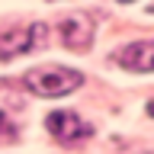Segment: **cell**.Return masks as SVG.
<instances>
[{
    "mask_svg": "<svg viewBox=\"0 0 154 154\" xmlns=\"http://www.w3.org/2000/svg\"><path fill=\"white\" fill-rule=\"evenodd\" d=\"M84 84V77L71 71V67H58V64H48V67H35L26 74V87L38 96H64L71 90Z\"/></svg>",
    "mask_w": 154,
    "mask_h": 154,
    "instance_id": "obj_1",
    "label": "cell"
},
{
    "mask_svg": "<svg viewBox=\"0 0 154 154\" xmlns=\"http://www.w3.org/2000/svg\"><path fill=\"white\" fill-rule=\"evenodd\" d=\"M42 42H45V26H42V23L7 29V32H0V58L10 61V58L23 55V51H32V48L42 45Z\"/></svg>",
    "mask_w": 154,
    "mask_h": 154,
    "instance_id": "obj_2",
    "label": "cell"
},
{
    "mask_svg": "<svg viewBox=\"0 0 154 154\" xmlns=\"http://www.w3.org/2000/svg\"><path fill=\"white\" fill-rule=\"evenodd\" d=\"M58 29H61V42H64L71 51H87L90 42H93V23H90L84 13L64 16Z\"/></svg>",
    "mask_w": 154,
    "mask_h": 154,
    "instance_id": "obj_3",
    "label": "cell"
},
{
    "mask_svg": "<svg viewBox=\"0 0 154 154\" xmlns=\"http://www.w3.org/2000/svg\"><path fill=\"white\" fill-rule=\"evenodd\" d=\"M45 125H48V132L55 135L58 141H77V138H87V135H90V125H87L77 112H67V109L51 112L45 119Z\"/></svg>",
    "mask_w": 154,
    "mask_h": 154,
    "instance_id": "obj_4",
    "label": "cell"
},
{
    "mask_svg": "<svg viewBox=\"0 0 154 154\" xmlns=\"http://www.w3.org/2000/svg\"><path fill=\"white\" fill-rule=\"evenodd\" d=\"M116 61L122 67H128V71L148 74V71H154V42H135V45L122 48L116 55Z\"/></svg>",
    "mask_w": 154,
    "mask_h": 154,
    "instance_id": "obj_5",
    "label": "cell"
},
{
    "mask_svg": "<svg viewBox=\"0 0 154 154\" xmlns=\"http://www.w3.org/2000/svg\"><path fill=\"white\" fill-rule=\"evenodd\" d=\"M0 135H7V138H13V125H10V119L3 112H0Z\"/></svg>",
    "mask_w": 154,
    "mask_h": 154,
    "instance_id": "obj_6",
    "label": "cell"
},
{
    "mask_svg": "<svg viewBox=\"0 0 154 154\" xmlns=\"http://www.w3.org/2000/svg\"><path fill=\"white\" fill-rule=\"evenodd\" d=\"M148 112H151V116H154V100H151V106H148Z\"/></svg>",
    "mask_w": 154,
    "mask_h": 154,
    "instance_id": "obj_7",
    "label": "cell"
},
{
    "mask_svg": "<svg viewBox=\"0 0 154 154\" xmlns=\"http://www.w3.org/2000/svg\"><path fill=\"white\" fill-rule=\"evenodd\" d=\"M122 3H128V0H122Z\"/></svg>",
    "mask_w": 154,
    "mask_h": 154,
    "instance_id": "obj_8",
    "label": "cell"
}]
</instances>
